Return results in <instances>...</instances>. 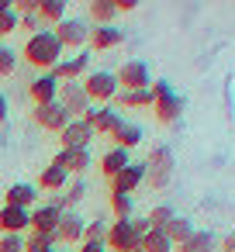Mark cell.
<instances>
[{
    "mask_svg": "<svg viewBox=\"0 0 235 252\" xmlns=\"http://www.w3.org/2000/svg\"><path fill=\"white\" fill-rule=\"evenodd\" d=\"M118 7L114 0H90V25H114Z\"/></svg>",
    "mask_w": 235,
    "mask_h": 252,
    "instance_id": "cell-26",
    "label": "cell"
},
{
    "mask_svg": "<svg viewBox=\"0 0 235 252\" xmlns=\"http://www.w3.org/2000/svg\"><path fill=\"white\" fill-rule=\"evenodd\" d=\"M35 18L42 21V28H45V25H52V28H56V25L66 18V0H38Z\"/></svg>",
    "mask_w": 235,
    "mask_h": 252,
    "instance_id": "cell-22",
    "label": "cell"
},
{
    "mask_svg": "<svg viewBox=\"0 0 235 252\" xmlns=\"http://www.w3.org/2000/svg\"><path fill=\"white\" fill-rule=\"evenodd\" d=\"M56 252H76V249H56Z\"/></svg>",
    "mask_w": 235,
    "mask_h": 252,
    "instance_id": "cell-44",
    "label": "cell"
},
{
    "mask_svg": "<svg viewBox=\"0 0 235 252\" xmlns=\"http://www.w3.org/2000/svg\"><path fill=\"white\" fill-rule=\"evenodd\" d=\"M66 183H69V176H66L59 166H52V162H49V166L38 173V183H35V187H38V190H63Z\"/></svg>",
    "mask_w": 235,
    "mask_h": 252,
    "instance_id": "cell-27",
    "label": "cell"
},
{
    "mask_svg": "<svg viewBox=\"0 0 235 252\" xmlns=\"http://www.w3.org/2000/svg\"><path fill=\"white\" fill-rule=\"evenodd\" d=\"M11 7V0H0V11H7Z\"/></svg>",
    "mask_w": 235,
    "mask_h": 252,
    "instance_id": "cell-43",
    "label": "cell"
},
{
    "mask_svg": "<svg viewBox=\"0 0 235 252\" xmlns=\"http://www.w3.org/2000/svg\"><path fill=\"white\" fill-rule=\"evenodd\" d=\"M59 211L56 207H49V204H35L32 207V218H28V228L35 231V235H52L56 231V224H59Z\"/></svg>",
    "mask_w": 235,
    "mask_h": 252,
    "instance_id": "cell-19",
    "label": "cell"
},
{
    "mask_svg": "<svg viewBox=\"0 0 235 252\" xmlns=\"http://www.w3.org/2000/svg\"><path fill=\"white\" fill-rule=\"evenodd\" d=\"M14 32H18V14H14V7L0 11V38H7V35H14Z\"/></svg>",
    "mask_w": 235,
    "mask_h": 252,
    "instance_id": "cell-36",
    "label": "cell"
},
{
    "mask_svg": "<svg viewBox=\"0 0 235 252\" xmlns=\"http://www.w3.org/2000/svg\"><path fill=\"white\" fill-rule=\"evenodd\" d=\"M114 76H118V87L121 90H149L152 87V73H149V66L142 59H128Z\"/></svg>",
    "mask_w": 235,
    "mask_h": 252,
    "instance_id": "cell-10",
    "label": "cell"
},
{
    "mask_svg": "<svg viewBox=\"0 0 235 252\" xmlns=\"http://www.w3.org/2000/svg\"><path fill=\"white\" fill-rule=\"evenodd\" d=\"M63 197L69 200V207H76V204H80V200L87 197V180H83V176H76V180H73V183L66 187V193H63Z\"/></svg>",
    "mask_w": 235,
    "mask_h": 252,
    "instance_id": "cell-34",
    "label": "cell"
},
{
    "mask_svg": "<svg viewBox=\"0 0 235 252\" xmlns=\"http://www.w3.org/2000/svg\"><path fill=\"white\" fill-rule=\"evenodd\" d=\"M83 224H87V218H80L76 211L63 214L59 224H56V231H52L56 249H73V245H80V242H83Z\"/></svg>",
    "mask_w": 235,
    "mask_h": 252,
    "instance_id": "cell-8",
    "label": "cell"
},
{
    "mask_svg": "<svg viewBox=\"0 0 235 252\" xmlns=\"http://www.w3.org/2000/svg\"><path fill=\"white\" fill-rule=\"evenodd\" d=\"M104 235H107V224H104L101 218L83 224V242H104Z\"/></svg>",
    "mask_w": 235,
    "mask_h": 252,
    "instance_id": "cell-35",
    "label": "cell"
},
{
    "mask_svg": "<svg viewBox=\"0 0 235 252\" xmlns=\"http://www.w3.org/2000/svg\"><path fill=\"white\" fill-rule=\"evenodd\" d=\"M21 56H25V63H28L32 69H38V73H52L66 52H63V45H59V38H56L52 28H38L35 35H28Z\"/></svg>",
    "mask_w": 235,
    "mask_h": 252,
    "instance_id": "cell-1",
    "label": "cell"
},
{
    "mask_svg": "<svg viewBox=\"0 0 235 252\" xmlns=\"http://www.w3.org/2000/svg\"><path fill=\"white\" fill-rule=\"evenodd\" d=\"M114 7H118V14L121 11H135V0H114Z\"/></svg>",
    "mask_w": 235,
    "mask_h": 252,
    "instance_id": "cell-42",
    "label": "cell"
},
{
    "mask_svg": "<svg viewBox=\"0 0 235 252\" xmlns=\"http://www.w3.org/2000/svg\"><path fill=\"white\" fill-rule=\"evenodd\" d=\"M4 204H7V207H25V211H32V207L38 204V187H35V183H11V187L4 190Z\"/></svg>",
    "mask_w": 235,
    "mask_h": 252,
    "instance_id": "cell-18",
    "label": "cell"
},
{
    "mask_svg": "<svg viewBox=\"0 0 235 252\" xmlns=\"http://www.w3.org/2000/svg\"><path fill=\"white\" fill-rule=\"evenodd\" d=\"M176 245L166 238V231H145L142 235V252H173Z\"/></svg>",
    "mask_w": 235,
    "mask_h": 252,
    "instance_id": "cell-30",
    "label": "cell"
},
{
    "mask_svg": "<svg viewBox=\"0 0 235 252\" xmlns=\"http://www.w3.org/2000/svg\"><path fill=\"white\" fill-rule=\"evenodd\" d=\"M218 252H235V231H232V235H225V238L218 242Z\"/></svg>",
    "mask_w": 235,
    "mask_h": 252,
    "instance_id": "cell-40",
    "label": "cell"
},
{
    "mask_svg": "<svg viewBox=\"0 0 235 252\" xmlns=\"http://www.w3.org/2000/svg\"><path fill=\"white\" fill-rule=\"evenodd\" d=\"M76 252H107V245H104V242H80Z\"/></svg>",
    "mask_w": 235,
    "mask_h": 252,
    "instance_id": "cell-39",
    "label": "cell"
},
{
    "mask_svg": "<svg viewBox=\"0 0 235 252\" xmlns=\"http://www.w3.org/2000/svg\"><path fill=\"white\" fill-rule=\"evenodd\" d=\"M111 138H114V145H118V149H125V152H132L135 145H142V138H145V131H142L138 125H132V121H125V125H121V128H118V131L111 135Z\"/></svg>",
    "mask_w": 235,
    "mask_h": 252,
    "instance_id": "cell-23",
    "label": "cell"
},
{
    "mask_svg": "<svg viewBox=\"0 0 235 252\" xmlns=\"http://www.w3.org/2000/svg\"><path fill=\"white\" fill-rule=\"evenodd\" d=\"M32 118H35V125H38L42 131H56V135H59V131H63V128L69 125V121H73V118H69V114L63 111V104H59V100L35 107V114H32Z\"/></svg>",
    "mask_w": 235,
    "mask_h": 252,
    "instance_id": "cell-13",
    "label": "cell"
},
{
    "mask_svg": "<svg viewBox=\"0 0 235 252\" xmlns=\"http://www.w3.org/2000/svg\"><path fill=\"white\" fill-rule=\"evenodd\" d=\"M14 73H18V52L0 42V76H14Z\"/></svg>",
    "mask_w": 235,
    "mask_h": 252,
    "instance_id": "cell-32",
    "label": "cell"
},
{
    "mask_svg": "<svg viewBox=\"0 0 235 252\" xmlns=\"http://www.w3.org/2000/svg\"><path fill=\"white\" fill-rule=\"evenodd\" d=\"M28 97L35 100V107L59 100V80H56L52 73H38V76H35V80L28 83Z\"/></svg>",
    "mask_w": 235,
    "mask_h": 252,
    "instance_id": "cell-17",
    "label": "cell"
},
{
    "mask_svg": "<svg viewBox=\"0 0 235 252\" xmlns=\"http://www.w3.org/2000/svg\"><path fill=\"white\" fill-rule=\"evenodd\" d=\"M7 114H11V104H7V97H4V94H0V125L7 121Z\"/></svg>",
    "mask_w": 235,
    "mask_h": 252,
    "instance_id": "cell-41",
    "label": "cell"
},
{
    "mask_svg": "<svg viewBox=\"0 0 235 252\" xmlns=\"http://www.w3.org/2000/svg\"><path fill=\"white\" fill-rule=\"evenodd\" d=\"M111 211H114L118 221H128L132 211H135V200H132L128 193H111Z\"/></svg>",
    "mask_w": 235,
    "mask_h": 252,
    "instance_id": "cell-31",
    "label": "cell"
},
{
    "mask_svg": "<svg viewBox=\"0 0 235 252\" xmlns=\"http://www.w3.org/2000/svg\"><path fill=\"white\" fill-rule=\"evenodd\" d=\"M149 90H152V111H156V121H163V125H176L180 114H183V97H180L166 80H156Z\"/></svg>",
    "mask_w": 235,
    "mask_h": 252,
    "instance_id": "cell-3",
    "label": "cell"
},
{
    "mask_svg": "<svg viewBox=\"0 0 235 252\" xmlns=\"http://www.w3.org/2000/svg\"><path fill=\"white\" fill-rule=\"evenodd\" d=\"M0 252H25V235H0Z\"/></svg>",
    "mask_w": 235,
    "mask_h": 252,
    "instance_id": "cell-37",
    "label": "cell"
},
{
    "mask_svg": "<svg viewBox=\"0 0 235 252\" xmlns=\"http://www.w3.org/2000/svg\"><path fill=\"white\" fill-rule=\"evenodd\" d=\"M83 121L94 128V135H114L121 125H125V114L114 107V104H104V107H87V114H83Z\"/></svg>",
    "mask_w": 235,
    "mask_h": 252,
    "instance_id": "cell-6",
    "label": "cell"
},
{
    "mask_svg": "<svg viewBox=\"0 0 235 252\" xmlns=\"http://www.w3.org/2000/svg\"><path fill=\"white\" fill-rule=\"evenodd\" d=\"M52 166H59L66 176H83L94 166V156H90V149H59Z\"/></svg>",
    "mask_w": 235,
    "mask_h": 252,
    "instance_id": "cell-11",
    "label": "cell"
},
{
    "mask_svg": "<svg viewBox=\"0 0 235 252\" xmlns=\"http://www.w3.org/2000/svg\"><path fill=\"white\" fill-rule=\"evenodd\" d=\"M128 162H132V152H125V149H118V145H114V149H107V152L101 156V173L111 180V176H118Z\"/></svg>",
    "mask_w": 235,
    "mask_h": 252,
    "instance_id": "cell-21",
    "label": "cell"
},
{
    "mask_svg": "<svg viewBox=\"0 0 235 252\" xmlns=\"http://www.w3.org/2000/svg\"><path fill=\"white\" fill-rule=\"evenodd\" d=\"M173 252H218V242L211 231H194L183 245H176Z\"/></svg>",
    "mask_w": 235,
    "mask_h": 252,
    "instance_id": "cell-24",
    "label": "cell"
},
{
    "mask_svg": "<svg viewBox=\"0 0 235 252\" xmlns=\"http://www.w3.org/2000/svg\"><path fill=\"white\" fill-rule=\"evenodd\" d=\"M83 94H87V100L94 104V107H104V104H111L114 97H118V76L111 73V69H90L83 80Z\"/></svg>",
    "mask_w": 235,
    "mask_h": 252,
    "instance_id": "cell-2",
    "label": "cell"
},
{
    "mask_svg": "<svg viewBox=\"0 0 235 252\" xmlns=\"http://www.w3.org/2000/svg\"><path fill=\"white\" fill-rule=\"evenodd\" d=\"M59 104H63V111H66L69 118H83L87 107H90V100H87V94H83V83H80V80L59 83Z\"/></svg>",
    "mask_w": 235,
    "mask_h": 252,
    "instance_id": "cell-12",
    "label": "cell"
},
{
    "mask_svg": "<svg viewBox=\"0 0 235 252\" xmlns=\"http://www.w3.org/2000/svg\"><path fill=\"white\" fill-rule=\"evenodd\" d=\"M173 169H176V159H173V149L169 145H156L145 159V183L152 190H166L169 180H173Z\"/></svg>",
    "mask_w": 235,
    "mask_h": 252,
    "instance_id": "cell-4",
    "label": "cell"
},
{
    "mask_svg": "<svg viewBox=\"0 0 235 252\" xmlns=\"http://www.w3.org/2000/svg\"><path fill=\"white\" fill-rule=\"evenodd\" d=\"M28 218H32V211H25V207H0V231L4 235H25L28 231Z\"/></svg>",
    "mask_w": 235,
    "mask_h": 252,
    "instance_id": "cell-20",
    "label": "cell"
},
{
    "mask_svg": "<svg viewBox=\"0 0 235 252\" xmlns=\"http://www.w3.org/2000/svg\"><path fill=\"white\" fill-rule=\"evenodd\" d=\"M87 73H90V49H80V52H73V56H63V59H59V66L52 69V76H56L59 83L83 80Z\"/></svg>",
    "mask_w": 235,
    "mask_h": 252,
    "instance_id": "cell-9",
    "label": "cell"
},
{
    "mask_svg": "<svg viewBox=\"0 0 235 252\" xmlns=\"http://www.w3.org/2000/svg\"><path fill=\"white\" fill-rule=\"evenodd\" d=\"M111 183V193H128L132 197V190H138L142 183H145V162H128L118 176H111L107 180Z\"/></svg>",
    "mask_w": 235,
    "mask_h": 252,
    "instance_id": "cell-14",
    "label": "cell"
},
{
    "mask_svg": "<svg viewBox=\"0 0 235 252\" xmlns=\"http://www.w3.org/2000/svg\"><path fill=\"white\" fill-rule=\"evenodd\" d=\"M42 28V21L35 18V14H25V18H18V32H28V35H35Z\"/></svg>",
    "mask_w": 235,
    "mask_h": 252,
    "instance_id": "cell-38",
    "label": "cell"
},
{
    "mask_svg": "<svg viewBox=\"0 0 235 252\" xmlns=\"http://www.w3.org/2000/svg\"><path fill=\"white\" fill-rule=\"evenodd\" d=\"M104 245L111 252H142V235L132 231V221H114V224H107Z\"/></svg>",
    "mask_w": 235,
    "mask_h": 252,
    "instance_id": "cell-7",
    "label": "cell"
},
{
    "mask_svg": "<svg viewBox=\"0 0 235 252\" xmlns=\"http://www.w3.org/2000/svg\"><path fill=\"white\" fill-rule=\"evenodd\" d=\"M25 252H56V242H52V235H28L25 238Z\"/></svg>",
    "mask_w": 235,
    "mask_h": 252,
    "instance_id": "cell-33",
    "label": "cell"
},
{
    "mask_svg": "<svg viewBox=\"0 0 235 252\" xmlns=\"http://www.w3.org/2000/svg\"><path fill=\"white\" fill-rule=\"evenodd\" d=\"M118 111L121 107H152V90H118Z\"/></svg>",
    "mask_w": 235,
    "mask_h": 252,
    "instance_id": "cell-28",
    "label": "cell"
},
{
    "mask_svg": "<svg viewBox=\"0 0 235 252\" xmlns=\"http://www.w3.org/2000/svg\"><path fill=\"white\" fill-rule=\"evenodd\" d=\"M56 38H59V45H63V52L66 49H73V52H80V49H87V38H90V21L87 18H63L56 28Z\"/></svg>",
    "mask_w": 235,
    "mask_h": 252,
    "instance_id": "cell-5",
    "label": "cell"
},
{
    "mask_svg": "<svg viewBox=\"0 0 235 252\" xmlns=\"http://www.w3.org/2000/svg\"><path fill=\"white\" fill-rule=\"evenodd\" d=\"M163 231H166V238H169L173 245H183V242H187V238H190L197 228H194V221H190V218H180V214H176V218H173V221H169Z\"/></svg>",
    "mask_w": 235,
    "mask_h": 252,
    "instance_id": "cell-25",
    "label": "cell"
},
{
    "mask_svg": "<svg viewBox=\"0 0 235 252\" xmlns=\"http://www.w3.org/2000/svg\"><path fill=\"white\" fill-rule=\"evenodd\" d=\"M173 218H176V211H173L169 204H156V207L145 214V221H149V231H163V228H166Z\"/></svg>",
    "mask_w": 235,
    "mask_h": 252,
    "instance_id": "cell-29",
    "label": "cell"
},
{
    "mask_svg": "<svg viewBox=\"0 0 235 252\" xmlns=\"http://www.w3.org/2000/svg\"><path fill=\"white\" fill-rule=\"evenodd\" d=\"M59 142H63V149H90V142H94V128H90L83 118H73V121L59 131Z\"/></svg>",
    "mask_w": 235,
    "mask_h": 252,
    "instance_id": "cell-15",
    "label": "cell"
},
{
    "mask_svg": "<svg viewBox=\"0 0 235 252\" xmlns=\"http://www.w3.org/2000/svg\"><path fill=\"white\" fill-rule=\"evenodd\" d=\"M121 42H125V32H121V28H114V25H90V38H87V45H90L94 52L118 49Z\"/></svg>",
    "mask_w": 235,
    "mask_h": 252,
    "instance_id": "cell-16",
    "label": "cell"
}]
</instances>
